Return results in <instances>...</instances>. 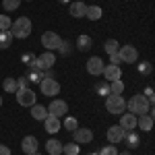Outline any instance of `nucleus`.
<instances>
[{
	"label": "nucleus",
	"mask_w": 155,
	"mask_h": 155,
	"mask_svg": "<svg viewBox=\"0 0 155 155\" xmlns=\"http://www.w3.org/2000/svg\"><path fill=\"white\" fill-rule=\"evenodd\" d=\"M95 93L101 97H107L110 95V83L107 81H97L95 83Z\"/></svg>",
	"instance_id": "obj_30"
},
{
	"label": "nucleus",
	"mask_w": 155,
	"mask_h": 155,
	"mask_svg": "<svg viewBox=\"0 0 155 155\" xmlns=\"http://www.w3.org/2000/svg\"><path fill=\"white\" fill-rule=\"evenodd\" d=\"M44 126H46V130L50 132V134H56V132L62 128V122H60V118H54V116H48V118L44 120Z\"/></svg>",
	"instance_id": "obj_20"
},
{
	"label": "nucleus",
	"mask_w": 155,
	"mask_h": 155,
	"mask_svg": "<svg viewBox=\"0 0 155 155\" xmlns=\"http://www.w3.org/2000/svg\"><path fill=\"white\" fill-rule=\"evenodd\" d=\"M62 128H66L68 132H72V130H77L79 128V122H77V118L74 116H64V120H62Z\"/></svg>",
	"instance_id": "obj_25"
},
{
	"label": "nucleus",
	"mask_w": 155,
	"mask_h": 155,
	"mask_svg": "<svg viewBox=\"0 0 155 155\" xmlns=\"http://www.w3.org/2000/svg\"><path fill=\"white\" fill-rule=\"evenodd\" d=\"M35 54H33V52H23V54H21V62H23L25 66H27V68H33V64H35Z\"/></svg>",
	"instance_id": "obj_31"
},
{
	"label": "nucleus",
	"mask_w": 155,
	"mask_h": 155,
	"mask_svg": "<svg viewBox=\"0 0 155 155\" xmlns=\"http://www.w3.org/2000/svg\"><path fill=\"white\" fill-rule=\"evenodd\" d=\"M118 58L120 62H126V64H137L139 62V50L126 44V46H120L118 48Z\"/></svg>",
	"instance_id": "obj_4"
},
{
	"label": "nucleus",
	"mask_w": 155,
	"mask_h": 155,
	"mask_svg": "<svg viewBox=\"0 0 155 155\" xmlns=\"http://www.w3.org/2000/svg\"><path fill=\"white\" fill-rule=\"evenodd\" d=\"M97 155H118V149H116V145H106V147H101V151Z\"/></svg>",
	"instance_id": "obj_37"
},
{
	"label": "nucleus",
	"mask_w": 155,
	"mask_h": 155,
	"mask_svg": "<svg viewBox=\"0 0 155 155\" xmlns=\"http://www.w3.org/2000/svg\"><path fill=\"white\" fill-rule=\"evenodd\" d=\"M17 85H19V89H27V87H29L27 77H19V79H17Z\"/></svg>",
	"instance_id": "obj_39"
},
{
	"label": "nucleus",
	"mask_w": 155,
	"mask_h": 155,
	"mask_svg": "<svg viewBox=\"0 0 155 155\" xmlns=\"http://www.w3.org/2000/svg\"><path fill=\"white\" fill-rule=\"evenodd\" d=\"M137 71L141 72V74H145V77H149L151 72H153V66H151V62H137Z\"/></svg>",
	"instance_id": "obj_33"
},
{
	"label": "nucleus",
	"mask_w": 155,
	"mask_h": 155,
	"mask_svg": "<svg viewBox=\"0 0 155 155\" xmlns=\"http://www.w3.org/2000/svg\"><path fill=\"white\" fill-rule=\"evenodd\" d=\"M19 4H21V0H2V8L6 12H12L19 8Z\"/></svg>",
	"instance_id": "obj_34"
},
{
	"label": "nucleus",
	"mask_w": 155,
	"mask_h": 155,
	"mask_svg": "<svg viewBox=\"0 0 155 155\" xmlns=\"http://www.w3.org/2000/svg\"><path fill=\"white\" fill-rule=\"evenodd\" d=\"M39 89H41V93L46 97H54L60 93V83L56 79H41V83H39Z\"/></svg>",
	"instance_id": "obj_8"
},
{
	"label": "nucleus",
	"mask_w": 155,
	"mask_h": 155,
	"mask_svg": "<svg viewBox=\"0 0 155 155\" xmlns=\"http://www.w3.org/2000/svg\"><path fill=\"white\" fill-rule=\"evenodd\" d=\"M118 155H132L130 151H124V153H118Z\"/></svg>",
	"instance_id": "obj_43"
},
{
	"label": "nucleus",
	"mask_w": 155,
	"mask_h": 155,
	"mask_svg": "<svg viewBox=\"0 0 155 155\" xmlns=\"http://www.w3.org/2000/svg\"><path fill=\"white\" fill-rule=\"evenodd\" d=\"M122 91H124V83H122V79L110 81V93H112V95H122Z\"/></svg>",
	"instance_id": "obj_29"
},
{
	"label": "nucleus",
	"mask_w": 155,
	"mask_h": 155,
	"mask_svg": "<svg viewBox=\"0 0 155 155\" xmlns=\"http://www.w3.org/2000/svg\"><path fill=\"white\" fill-rule=\"evenodd\" d=\"M21 149H23V153H25V155L37 153V149H39V141H37L33 134H27L23 141H21Z\"/></svg>",
	"instance_id": "obj_12"
},
{
	"label": "nucleus",
	"mask_w": 155,
	"mask_h": 155,
	"mask_svg": "<svg viewBox=\"0 0 155 155\" xmlns=\"http://www.w3.org/2000/svg\"><path fill=\"white\" fill-rule=\"evenodd\" d=\"M122 141L128 145L130 149H137V147L141 145V134L137 132V128H134V130H126V132H124V139H122Z\"/></svg>",
	"instance_id": "obj_18"
},
{
	"label": "nucleus",
	"mask_w": 155,
	"mask_h": 155,
	"mask_svg": "<svg viewBox=\"0 0 155 155\" xmlns=\"http://www.w3.org/2000/svg\"><path fill=\"white\" fill-rule=\"evenodd\" d=\"M58 50H60V56H68V54L72 52V44L68 41V39H62L60 46H58Z\"/></svg>",
	"instance_id": "obj_35"
},
{
	"label": "nucleus",
	"mask_w": 155,
	"mask_h": 155,
	"mask_svg": "<svg viewBox=\"0 0 155 155\" xmlns=\"http://www.w3.org/2000/svg\"><path fill=\"white\" fill-rule=\"evenodd\" d=\"M31 155H39V151H37V153H31Z\"/></svg>",
	"instance_id": "obj_45"
},
{
	"label": "nucleus",
	"mask_w": 155,
	"mask_h": 155,
	"mask_svg": "<svg viewBox=\"0 0 155 155\" xmlns=\"http://www.w3.org/2000/svg\"><path fill=\"white\" fill-rule=\"evenodd\" d=\"M118 126L122 128V130H134L137 128V116L134 114H130V112H126V114H120V122Z\"/></svg>",
	"instance_id": "obj_13"
},
{
	"label": "nucleus",
	"mask_w": 155,
	"mask_h": 155,
	"mask_svg": "<svg viewBox=\"0 0 155 155\" xmlns=\"http://www.w3.org/2000/svg\"><path fill=\"white\" fill-rule=\"evenodd\" d=\"M137 128H141L143 132H149L153 128V114L149 112V114H141V116H137Z\"/></svg>",
	"instance_id": "obj_14"
},
{
	"label": "nucleus",
	"mask_w": 155,
	"mask_h": 155,
	"mask_svg": "<svg viewBox=\"0 0 155 155\" xmlns=\"http://www.w3.org/2000/svg\"><path fill=\"white\" fill-rule=\"evenodd\" d=\"M11 25H12L11 17L2 12V15H0V31H11Z\"/></svg>",
	"instance_id": "obj_36"
},
{
	"label": "nucleus",
	"mask_w": 155,
	"mask_h": 155,
	"mask_svg": "<svg viewBox=\"0 0 155 155\" xmlns=\"http://www.w3.org/2000/svg\"><path fill=\"white\" fill-rule=\"evenodd\" d=\"M62 153H64V155H79V153H81V145H77L74 141H72V143L62 145Z\"/></svg>",
	"instance_id": "obj_28"
},
{
	"label": "nucleus",
	"mask_w": 155,
	"mask_h": 155,
	"mask_svg": "<svg viewBox=\"0 0 155 155\" xmlns=\"http://www.w3.org/2000/svg\"><path fill=\"white\" fill-rule=\"evenodd\" d=\"M101 74L106 77V81L110 83V81L122 79V68H120V66H116V64H107V66H104V72H101Z\"/></svg>",
	"instance_id": "obj_16"
},
{
	"label": "nucleus",
	"mask_w": 155,
	"mask_h": 155,
	"mask_svg": "<svg viewBox=\"0 0 155 155\" xmlns=\"http://www.w3.org/2000/svg\"><path fill=\"white\" fill-rule=\"evenodd\" d=\"M91 46H93V39H91V35H79L77 37V50L79 52H87V50H91Z\"/></svg>",
	"instance_id": "obj_21"
},
{
	"label": "nucleus",
	"mask_w": 155,
	"mask_h": 155,
	"mask_svg": "<svg viewBox=\"0 0 155 155\" xmlns=\"http://www.w3.org/2000/svg\"><path fill=\"white\" fill-rule=\"evenodd\" d=\"M21 2H23V0H21ZM27 2H31V0H27Z\"/></svg>",
	"instance_id": "obj_47"
},
{
	"label": "nucleus",
	"mask_w": 155,
	"mask_h": 155,
	"mask_svg": "<svg viewBox=\"0 0 155 155\" xmlns=\"http://www.w3.org/2000/svg\"><path fill=\"white\" fill-rule=\"evenodd\" d=\"M2 89H4L6 93H17V89H19L17 79H15V77H6V79H4V83H2Z\"/></svg>",
	"instance_id": "obj_24"
},
{
	"label": "nucleus",
	"mask_w": 155,
	"mask_h": 155,
	"mask_svg": "<svg viewBox=\"0 0 155 155\" xmlns=\"http://www.w3.org/2000/svg\"><path fill=\"white\" fill-rule=\"evenodd\" d=\"M104 60L99 58V56H91V58L87 60V72L91 74V77H99L101 72H104Z\"/></svg>",
	"instance_id": "obj_11"
},
{
	"label": "nucleus",
	"mask_w": 155,
	"mask_h": 155,
	"mask_svg": "<svg viewBox=\"0 0 155 155\" xmlns=\"http://www.w3.org/2000/svg\"><path fill=\"white\" fill-rule=\"evenodd\" d=\"M126 107H128V112L134 114V116H141V114H153V107L149 104V99L143 95V93H137V95H132L128 101H126Z\"/></svg>",
	"instance_id": "obj_1"
},
{
	"label": "nucleus",
	"mask_w": 155,
	"mask_h": 155,
	"mask_svg": "<svg viewBox=\"0 0 155 155\" xmlns=\"http://www.w3.org/2000/svg\"><path fill=\"white\" fill-rule=\"evenodd\" d=\"M60 4H71V0H58Z\"/></svg>",
	"instance_id": "obj_42"
},
{
	"label": "nucleus",
	"mask_w": 155,
	"mask_h": 155,
	"mask_svg": "<svg viewBox=\"0 0 155 155\" xmlns=\"http://www.w3.org/2000/svg\"><path fill=\"white\" fill-rule=\"evenodd\" d=\"M143 95L147 97V99H149V104H151V107H153V104H155V93H153V87H147Z\"/></svg>",
	"instance_id": "obj_38"
},
{
	"label": "nucleus",
	"mask_w": 155,
	"mask_h": 155,
	"mask_svg": "<svg viewBox=\"0 0 155 155\" xmlns=\"http://www.w3.org/2000/svg\"><path fill=\"white\" fill-rule=\"evenodd\" d=\"M101 15H104V11H101V6H97V4L87 6V12H85V17H87L89 21H99V19H101Z\"/></svg>",
	"instance_id": "obj_23"
},
{
	"label": "nucleus",
	"mask_w": 155,
	"mask_h": 155,
	"mask_svg": "<svg viewBox=\"0 0 155 155\" xmlns=\"http://www.w3.org/2000/svg\"><path fill=\"white\" fill-rule=\"evenodd\" d=\"M12 33L11 31H0V50H6V48H11V44H12Z\"/></svg>",
	"instance_id": "obj_26"
},
{
	"label": "nucleus",
	"mask_w": 155,
	"mask_h": 155,
	"mask_svg": "<svg viewBox=\"0 0 155 155\" xmlns=\"http://www.w3.org/2000/svg\"><path fill=\"white\" fill-rule=\"evenodd\" d=\"M106 110L110 114H114V116H120V114H124L126 112V99L122 95H110L106 97Z\"/></svg>",
	"instance_id": "obj_3"
},
{
	"label": "nucleus",
	"mask_w": 155,
	"mask_h": 155,
	"mask_svg": "<svg viewBox=\"0 0 155 155\" xmlns=\"http://www.w3.org/2000/svg\"><path fill=\"white\" fill-rule=\"evenodd\" d=\"M31 31H33V23H31L29 17H19V19H15L12 25H11V33H12V37H17V39L29 37Z\"/></svg>",
	"instance_id": "obj_2"
},
{
	"label": "nucleus",
	"mask_w": 155,
	"mask_h": 155,
	"mask_svg": "<svg viewBox=\"0 0 155 155\" xmlns=\"http://www.w3.org/2000/svg\"><path fill=\"white\" fill-rule=\"evenodd\" d=\"M62 145L58 139H50L48 143H46V151H48V155H62Z\"/></svg>",
	"instance_id": "obj_22"
},
{
	"label": "nucleus",
	"mask_w": 155,
	"mask_h": 155,
	"mask_svg": "<svg viewBox=\"0 0 155 155\" xmlns=\"http://www.w3.org/2000/svg\"><path fill=\"white\" fill-rule=\"evenodd\" d=\"M17 101L23 107H31L33 104H37V95L33 93V89H17Z\"/></svg>",
	"instance_id": "obj_7"
},
{
	"label": "nucleus",
	"mask_w": 155,
	"mask_h": 155,
	"mask_svg": "<svg viewBox=\"0 0 155 155\" xmlns=\"http://www.w3.org/2000/svg\"><path fill=\"white\" fill-rule=\"evenodd\" d=\"M122 139H124V130L120 128L118 124H114V126H110V128H107V141H110V145L122 143Z\"/></svg>",
	"instance_id": "obj_15"
},
{
	"label": "nucleus",
	"mask_w": 155,
	"mask_h": 155,
	"mask_svg": "<svg viewBox=\"0 0 155 155\" xmlns=\"http://www.w3.org/2000/svg\"><path fill=\"white\" fill-rule=\"evenodd\" d=\"M68 114V104L64 99H52V104L48 106V116L54 118H64Z\"/></svg>",
	"instance_id": "obj_6"
},
{
	"label": "nucleus",
	"mask_w": 155,
	"mask_h": 155,
	"mask_svg": "<svg viewBox=\"0 0 155 155\" xmlns=\"http://www.w3.org/2000/svg\"><path fill=\"white\" fill-rule=\"evenodd\" d=\"M60 35L58 33H54V31H46L44 35H41V44H44V48L48 50V52H54V50H58L60 46Z\"/></svg>",
	"instance_id": "obj_9"
},
{
	"label": "nucleus",
	"mask_w": 155,
	"mask_h": 155,
	"mask_svg": "<svg viewBox=\"0 0 155 155\" xmlns=\"http://www.w3.org/2000/svg\"><path fill=\"white\" fill-rule=\"evenodd\" d=\"M31 118L37 120V122H44L48 118V107L41 106V104H33L31 106Z\"/></svg>",
	"instance_id": "obj_19"
},
{
	"label": "nucleus",
	"mask_w": 155,
	"mask_h": 155,
	"mask_svg": "<svg viewBox=\"0 0 155 155\" xmlns=\"http://www.w3.org/2000/svg\"><path fill=\"white\" fill-rule=\"evenodd\" d=\"M68 12H71V17L74 19H83L85 12H87V4L81 2V0H77V2H71V6H68Z\"/></svg>",
	"instance_id": "obj_17"
},
{
	"label": "nucleus",
	"mask_w": 155,
	"mask_h": 155,
	"mask_svg": "<svg viewBox=\"0 0 155 155\" xmlns=\"http://www.w3.org/2000/svg\"><path fill=\"white\" fill-rule=\"evenodd\" d=\"M87 155H97V153H87Z\"/></svg>",
	"instance_id": "obj_46"
},
{
	"label": "nucleus",
	"mask_w": 155,
	"mask_h": 155,
	"mask_svg": "<svg viewBox=\"0 0 155 155\" xmlns=\"http://www.w3.org/2000/svg\"><path fill=\"white\" fill-rule=\"evenodd\" d=\"M0 155H11V147H6V145H0Z\"/></svg>",
	"instance_id": "obj_41"
},
{
	"label": "nucleus",
	"mask_w": 155,
	"mask_h": 155,
	"mask_svg": "<svg viewBox=\"0 0 155 155\" xmlns=\"http://www.w3.org/2000/svg\"><path fill=\"white\" fill-rule=\"evenodd\" d=\"M54 64H56V54L46 50L44 54H39L35 58L33 68H37V71H50V68H54Z\"/></svg>",
	"instance_id": "obj_5"
},
{
	"label": "nucleus",
	"mask_w": 155,
	"mask_h": 155,
	"mask_svg": "<svg viewBox=\"0 0 155 155\" xmlns=\"http://www.w3.org/2000/svg\"><path fill=\"white\" fill-rule=\"evenodd\" d=\"M110 64H116V66H120L122 62H120V58H118V54H112L110 56Z\"/></svg>",
	"instance_id": "obj_40"
},
{
	"label": "nucleus",
	"mask_w": 155,
	"mask_h": 155,
	"mask_svg": "<svg viewBox=\"0 0 155 155\" xmlns=\"http://www.w3.org/2000/svg\"><path fill=\"white\" fill-rule=\"evenodd\" d=\"M25 77H27V81H29V83H33V85L41 83V71H37V68H29Z\"/></svg>",
	"instance_id": "obj_27"
},
{
	"label": "nucleus",
	"mask_w": 155,
	"mask_h": 155,
	"mask_svg": "<svg viewBox=\"0 0 155 155\" xmlns=\"http://www.w3.org/2000/svg\"><path fill=\"white\" fill-rule=\"evenodd\" d=\"M0 106H2V95H0Z\"/></svg>",
	"instance_id": "obj_44"
},
{
	"label": "nucleus",
	"mask_w": 155,
	"mask_h": 155,
	"mask_svg": "<svg viewBox=\"0 0 155 155\" xmlns=\"http://www.w3.org/2000/svg\"><path fill=\"white\" fill-rule=\"evenodd\" d=\"M118 48H120V44L116 41V39H107L106 44H104V50H106L107 56H112V54H118Z\"/></svg>",
	"instance_id": "obj_32"
},
{
	"label": "nucleus",
	"mask_w": 155,
	"mask_h": 155,
	"mask_svg": "<svg viewBox=\"0 0 155 155\" xmlns=\"http://www.w3.org/2000/svg\"><path fill=\"white\" fill-rule=\"evenodd\" d=\"M72 139L77 145H87L93 141V130L91 128H77V130H72Z\"/></svg>",
	"instance_id": "obj_10"
}]
</instances>
